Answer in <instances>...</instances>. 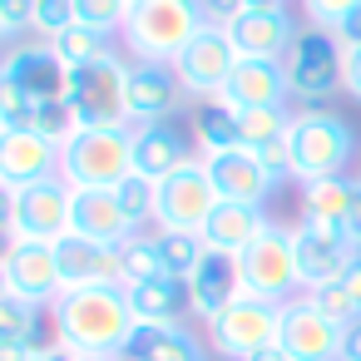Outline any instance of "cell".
Wrapping results in <instances>:
<instances>
[{
	"mask_svg": "<svg viewBox=\"0 0 361 361\" xmlns=\"http://www.w3.org/2000/svg\"><path fill=\"white\" fill-rule=\"evenodd\" d=\"M292 238H297V262H302V287H326V282H341L356 262V247L346 243L341 228H312V223H292Z\"/></svg>",
	"mask_w": 361,
	"mask_h": 361,
	"instance_id": "17",
	"label": "cell"
},
{
	"mask_svg": "<svg viewBox=\"0 0 361 361\" xmlns=\"http://www.w3.org/2000/svg\"><path fill=\"white\" fill-rule=\"evenodd\" d=\"M124 292H129V307H134L139 326H183V322L193 317V307H188V282H183V277L159 272V277L129 282Z\"/></svg>",
	"mask_w": 361,
	"mask_h": 361,
	"instance_id": "25",
	"label": "cell"
},
{
	"mask_svg": "<svg viewBox=\"0 0 361 361\" xmlns=\"http://www.w3.org/2000/svg\"><path fill=\"white\" fill-rule=\"evenodd\" d=\"M75 20L90 25V30H99V35H114V40H119L124 20H129V0H75Z\"/></svg>",
	"mask_w": 361,
	"mask_h": 361,
	"instance_id": "37",
	"label": "cell"
},
{
	"mask_svg": "<svg viewBox=\"0 0 361 361\" xmlns=\"http://www.w3.org/2000/svg\"><path fill=\"white\" fill-rule=\"evenodd\" d=\"M361 193V178L351 173H336V178H317V183H302V213L297 223H312V228H341L351 203Z\"/></svg>",
	"mask_w": 361,
	"mask_h": 361,
	"instance_id": "27",
	"label": "cell"
},
{
	"mask_svg": "<svg viewBox=\"0 0 361 361\" xmlns=\"http://www.w3.org/2000/svg\"><path fill=\"white\" fill-rule=\"evenodd\" d=\"M208 351L218 361H247L267 346H277V331H282V307L277 302H262V297H233L208 326Z\"/></svg>",
	"mask_w": 361,
	"mask_h": 361,
	"instance_id": "7",
	"label": "cell"
},
{
	"mask_svg": "<svg viewBox=\"0 0 361 361\" xmlns=\"http://www.w3.org/2000/svg\"><path fill=\"white\" fill-rule=\"evenodd\" d=\"M124 80H129V55L114 50L85 70H75L70 80V104L80 114V129H114L129 124L124 119Z\"/></svg>",
	"mask_w": 361,
	"mask_h": 361,
	"instance_id": "8",
	"label": "cell"
},
{
	"mask_svg": "<svg viewBox=\"0 0 361 361\" xmlns=\"http://www.w3.org/2000/svg\"><path fill=\"white\" fill-rule=\"evenodd\" d=\"M154 243H159V267L169 277H193V267L208 257V243L203 233H173V228H154Z\"/></svg>",
	"mask_w": 361,
	"mask_h": 361,
	"instance_id": "31",
	"label": "cell"
},
{
	"mask_svg": "<svg viewBox=\"0 0 361 361\" xmlns=\"http://www.w3.org/2000/svg\"><path fill=\"white\" fill-rule=\"evenodd\" d=\"M282 75H287V94L297 109H326L341 94V75H346V50L331 30L302 25L292 50L282 55Z\"/></svg>",
	"mask_w": 361,
	"mask_h": 361,
	"instance_id": "4",
	"label": "cell"
},
{
	"mask_svg": "<svg viewBox=\"0 0 361 361\" xmlns=\"http://www.w3.org/2000/svg\"><path fill=\"white\" fill-rule=\"evenodd\" d=\"M198 6H203V16H208V25H233L243 11H247V0H198Z\"/></svg>",
	"mask_w": 361,
	"mask_h": 361,
	"instance_id": "44",
	"label": "cell"
},
{
	"mask_svg": "<svg viewBox=\"0 0 361 361\" xmlns=\"http://www.w3.org/2000/svg\"><path fill=\"white\" fill-rule=\"evenodd\" d=\"M55 341V326H50V312L30 307L25 297L16 292H0V346H25V351H40Z\"/></svg>",
	"mask_w": 361,
	"mask_h": 361,
	"instance_id": "29",
	"label": "cell"
},
{
	"mask_svg": "<svg viewBox=\"0 0 361 361\" xmlns=\"http://www.w3.org/2000/svg\"><path fill=\"white\" fill-rule=\"evenodd\" d=\"M55 50H60V60L70 65V70H85V65H94V60H104V55H114L119 45H114V35H99V30H90V25H70L60 40H50Z\"/></svg>",
	"mask_w": 361,
	"mask_h": 361,
	"instance_id": "34",
	"label": "cell"
},
{
	"mask_svg": "<svg viewBox=\"0 0 361 361\" xmlns=\"http://www.w3.org/2000/svg\"><path fill=\"white\" fill-rule=\"evenodd\" d=\"M134 173V129H80L60 149V178L70 188H119Z\"/></svg>",
	"mask_w": 361,
	"mask_h": 361,
	"instance_id": "5",
	"label": "cell"
},
{
	"mask_svg": "<svg viewBox=\"0 0 361 361\" xmlns=\"http://www.w3.org/2000/svg\"><path fill=\"white\" fill-rule=\"evenodd\" d=\"M80 361H129V356H80Z\"/></svg>",
	"mask_w": 361,
	"mask_h": 361,
	"instance_id": "56",
	"label": "cell"
},
{
	"mask_svg": "<svg viewBox=\"0 0 361 361\" xmlns=\"http://www.w3.org/2000/svg\"><path fill=\"white\" fill-rule=\"evenodd\" d=\"M129 6H134V0H129Z\"/></svg>",
	"mask_w": 361,
	"mask_h": 361,
	"instance_id": "59",
	"label": "cell"
},
{
	"mask_svg": "<svg viewBox=\"0 0 361 361\" xmlns=\"http://www.w3.org/2000/svg\"><path fill=\"white\" fill-rule=\"evenodd\" d=\"M30 114H35V99L0 70V129H30Z\"/></svg>",
	"mask_w": 361,
	"mask_h": 361,
	"instance_id": "39",
	"label": "cell"
},
{
	"mask_svg": "<svg viewBox=\"0 0 361 361\" xmlns=\"http://www.w3.org/2000/svg\"><path fill=\"white\" fill-rule=\"evenodd\" d=\"M233 124H238V144L257 154V149L287 139V129H292V109H238Z\"/></svg>",
	"mask_w": 361,
	"mask_h": 361,
	"instance_id": "32",
	"label": "cell"
},
{
	"mask_svg": "<svg viewBox=\"0 0 361 361\" xmlns=\"http://www.w3.org/2000/svg\"><path fill=\"white\" fill-rule=\"evenodd\" d=\"M356 178H361V173H356Z\"/></svg>",
	"mask_w": 361,
	"mask_h": 361,
	"instance_id": "60",
	"label": "cell"
},
{
	"mask_svg": "<svg viewBox=\"0 0 361 361\" xmlns=\"http://www.w3.org/2000/svg\"><path fill=\"white\" fill-rule=\"evenodd\" d=\"M233 65H238L233 35H228L223 25H203V30L183 45V55L173 60V75H178L183 94H188L193 104H213V99L223 94Z\"/></svg>",
	"mask_w": 361,
	"mask_h": 361,
	"instance_id": "9",
	"label": "cell"
},
{
	"mask_svg": "<svg viewBox=\"0 0 361 361\" xmlns=\"http://www.w3.org/2000/svg\"><path fill=\"white\" fill-rule=\"evenodd\" d=\"M297 11H302V25L336 30L351 11H361V0H297Z\"/></svg>",
	"mask_w": 361,
	"mask_h": 361,
	"instance_id": "41",
	"label": "cell"
},
{
	"mask_svg": "<svg viewBox=\"0 0 361 361\" xmlns=\"http://www.w3.org/2000/svg\"><path fill=\"white\" fill-rule=\"evenodd\" d=\"M257 159H262V169H267V178L282 188V183H292V144L287 139H277V144H267V149H257Z\"/></svg>",
	"mask_w": 361,
	"mask_h": 361,
	"instance_id": "43",
	"label": "cell"
},
{
	"mask_svg": "<svg viewBox=\"0 0 361 361\" xmlns=\"http://www.w3.org/2000/svg\"><path fill=\"white\" fill-rule=\"evenodd\" d=\"M223 109H287L292 94H287V75H282V60H238L223 94H218Z\"/></svg>",
	"mask_w": 361,
	"mask_h": 361,
	"instance_id": "18",
	"label": "cell"
},
{
	"mask_svg": "<svg viewBox=\"0 0 361 361\" xmlns=\"http://www.w3.org/2000/svg\"><path fill=\"white\" fill-rule=\"evenodd\" d=\"M11 208H16V193L0 183V233H11Z\"/></svg>",
	"mask_w": 361,
	"mask_h": 361,
	"instance_id": "50",
	"label": "cell"
},
{
	"mask_svg": "<svg viewBox=\"0 0 361 361\" xmlns=\"http://www.w3.org/2000/svg\"><path fill=\"white\" fill-rule=\"evenodd\" d=\"M6 292L25 297L30 307L50 312L65 292V277H60V257H55V243H16L11 262H6Z\"/></svg>",
	"mask_w": 361,
	"mask_h": 361,
	"instance_id": "16",
	"label": "cell"
},
{
	"mask_svg": "<svg viewBox=\"0 0 361 361\" xmlns=\"http://www.w3.org/2000/svg\"><path fill=\"white\" fill-rule=\"evenodd\" d=\"M218 188H213V173L203 159L183 164L178 173H169L159 183V213H154V228H173V233H203V223L213 218L218 208Z\"/></svg>",
	"mask_w": 361,
	"mask_h": 361,
	"instance_id": "11",
	"label": "cell"
},
{
	"mask_svg": "<svg viewBox=\"0 0 361 361\" xmlns=\"http://www.w3.org/2000/svg\"><path fill=\"white\" fill-rule=\"evenodd\" d=\"M0 25H6L11 40L35 35V0H0Z\"/></svg>",
	"mask_w": 361,
	"mask_h": 361,
	"instance_id": "42",
	"label": "cell"
},
{
	"mask_svg": "<svg viewBox=\"0 0 361 361\" xmlns=\"http://www.w3.org/2000/svg\"><path fill=\"white\" fill-rule=\"evenodd\" d=\"M247 361H287V356H282V346H267V351H257V356H247Z\"/></svg>",
	"mask_w": 361,
	"mask_h": 361,
	"instance_id": "55",
	"label": "cell"
},
{
	"mask_svg": "<svg viewBox=\"0 0 361 361\" xmlns=\"http://www.w3.org/2000/svg\"><path fill=\"white\" fill-rule=\"evenodd\" d=\"M11 238L16 243H60V238H70V183L50 178V183L20 188L16 208H11Z\"/></svg>",
	"mask_w": 361,
	"mask_h": 361,
	"instance_id": "14",
	"label": "cell"
},
{
	"mask_svg": "<svg viewBox=\"0 0 361 361\" xmlns=\"http://www.w3.org/2000/svg\"><path fill=\"white\" fill-rule=\"evenodd\" d=\"M203 164H208L213 188H218L223 203H252V208H267L272 193H277V183L267 178V169H262V159H257L252 149H228V154L203 159Z\"/></svg>",
	"mask_w": 361,
	"mask_h": 361,
	"instance_id": "21",
	"label": "cell"
},
{
	"mask_svg": "<svg viewBox=\"0 0 361 361\" xmlns=\"http://www.w3.org/2000/svg\"><path fill=\"white\" fill-rule=\"evenodd\" d=\"M297 30H302V20H297L287 6H282V11H243V16L228 25L238 60H282V55L292 50Z\"/></svg>",
	"mask_w": 361,
	"mask_h": 361,
	"instance_id": "20",
	"label": "cell"
},
{
	"mask_svg": "<svg viewBox=\"0 0 361 361\" xmlns=\"http://www.w3.org/2000/svg\"><path fill=\"white\" fill-rule=\"evenodd\" d=\"M341 282L351 287V297H356V307H361V252H356V262H351V272H346Z\"/></svg>",
	"mask_w": 361,
	"mask_h": 361,
	"instance_id": "51",
	"label": "cell"
},
{
	"mask_svg": "<svg viewBox=\"0 0 361 361\" xmlns=\"http://www.w3.org/2000/svg\"><path fill=\"white\" fill-rule=\"evenodd\" d=\"M30 129H35V134H45L50 144H60V149H65V144L80 134V114H75V104H70V99H50V104H35Z\"/></svg>",
	"mask_w": 361,
	"mask_h": 361,
	"instance_id": "35",
	"label": "cell"
},
{
	"mask_svg": "<svg viewBox=\"0 0 361 361\" xmlns=\"http://www.w3.org/2000/svg\"><path fill=\"white\" fill-rule=\"evenodd\" d=\"M307 297H312V307H317V312H326V317H331V322H341V326H351V322L361 317V307H356V297H351V287H346V282L312 287Z\"/></svg>",
	"mask_w": 361,
	"mask_h": 361,
	"instance_id": "38",
	"label": "cell"
},
{
	"mask_svg": "<svg viewBox=\"0 0 361 361\" xmlns=\"http://www.w3.org/2000/svg\"><path fill=\"white\" fill-rule=\"evenodd\" d=\"M233 297H243V277H238V257H228V252H213L208 247V257L193 267V277H188V307H193V322H213Z\"/></svg>",
	"mask_w": 361,
	"mask_h": 361,
	"instance_id": "24",
	"label": "cell"
},
{
	"mask_svg": "<svg viewBox=\"0 0 361 361\" xmlns=\"http://www.w3.org/2000/svg\"><path fill=\"white\" fill-rule=\"evenodd\" d=\"M0 70H6L35 104H50V99H70V80L75 70L60 60V50L40 35H25V40H11L6 55H0Z\"/></svg>",
	"mask_w": 361,
	"mask_h": 361,
	"instance_id": "13",
	"label": "cell"
},
{
	"mask_svg": "<svg viewBox=\"0 0 361 361\" xmlns=\"http://www.w3.org/2000/svg\"><path fill=\"white\" fill-rule=\"evenodd\" d=\"M287 0H247V11H282Z\"/></svg>",
	"mask_w": 361,
	"mask_h": 361,
	"instance_id": "54",
	"label": "cell"
},
{
	"mask_svg": "<svg viewBox=\"0 0 361 361\" xmlns=\"http://www.w3.org/2000/svg\"><path fill=\"white\" fill-rule=\"evenodd\" d=\"M6 45H11V35H6V25H0V55H6Z\"/></svg>",
	"mask_w": 361,
	"mask_h": 361,
	"instance_id": "57",
	"label": "cell"
},
{
	"mask_svg": "<svg viewBox=\"0 0 361 361\" xmlns=\"http://www.w3.org/2000/svg\"><path fill=\"white\" fill-rule=\"evenodd\" d=\"M346 361H361V317L346 326Z\"/></svg>",
	"mask_w": 361,
	"mask_h": 361,
	"instance_id": "49",
	"label": "cell"
},
{
	"mask_svg": "<svg viewBox=\"0 0 361 361\" xmlns=\"http://www.w3.org/2000/svg\"><path fill=\"white\" fill-rule=\"evenodd\" d=\"M331 35L341 40V50H346V55H351V50H361V11H351V16L331 30Z\"/></svg>",
	"mask_w": 361,
	"mask_h": 361,
	"instance_id": "45",
	"label": "cell"
},
{
	"mask_svg": "<svg viewBox=\"0 0 361 361\" xmlns=\"http://www.w3.org/2000/svg\"><path fill=\"white\" fill-rule=\"evenodd\" d=\"M341 233H346V243H351V247L361 252V193H356V203H351V213H346Z\"/></svg>",
	"mask_w": 361,
	"mask_h": 361,
	"instance_id": "47",
	"label": "cell"
},
{
	"mask_svg": "<svg viewBox=\"0 0 361 361\" xmlns=\"http://www.w3.org/2000/svg\"><path fill=\"white\" fill-rule=\"evenodd\" d=\"M193 159H198V149L178 124H139L134 129V173L164 183L169 173H178Z\"/></svg>",
	"mask_w": 361,
	"mask_h": 361,
	"instance_id": "22",
	"label": "cell"
},
{
	"mask_svg": "<svg viewBox=\"0 0 361 361\" xmlns=\"http://www.w3.org/2000/svg\"><path fill=\"white\" fill-rule=\"evenodd\" d=\"M277 346L287 361H346V326L312 307V297L282 302V331Z\"/></svg>",
	"mask_w": 361,
	"mask_h": 361,
	"instance_id": "12",
	"label": "cell"
},
{
	"mask_svg": "<svg viewBox=\"0 0 361 361\" xmlns=\"http://www.w3.org/2000/svg\"><path fill=\"white\" fill-rule=\"evenodd\" d=\"M272 218H267V208H252V203H218L213 208V218L203 223V243L213 247V252H228V257H243L257 238H262V228H267Z\"/></svg>",
	"mask_w": 361,
	"mask_h": 361,
	"instance_id": "26",
	"label": "cell"
},
{
	"mask_svg": "<svg viewBox=\"0 0 361 361\" xmlns=\"http://www.w3.org/2000/svg\"><path fill=\"white\" fill-rule=\"evenodd\" d=\"M55 257H60L65 292H75V287H124V262H119V247H109V243L70 233V238L55 243Z\"/></svg>",
	"mask_w": 361,
	"mask_h": 361,
	"instance_id": "19",
	"label": "cell"
},
{
	"mask_svg": "<svg viewBox=\"0 0 361 361\" xmlns=\"http://www.w3.org/2000/svg\"><path fill=\"white\" fill-rule=\"evenodd\" d=\"M119 262H124V287L164 272V267H159V243H154V233H134L129 243H119Z\"/></svg>",
	"mask_w": 361,
	"mask_h": 361,
	"instance_id": "36",
	"label": "cell"
},
{
	"mask_svg": "<svg viewBox=\"0 0 361 361\" xmlns=\"http://www.w3.org/2000/svg\"><path fill=\"white\" fill-rule=\"evenodd\" d=\"M60 178V144L35 129H0V183L11 193Z\"/></svg>",
	"mask_w": 361,
	"mask_h": 361,
	"instance_id": "15",
	"label": "cell"
},
{
	"mask_svg": "<svg viewBox=\"0 0 361 361\" xmlns=\"http://www.w3.org/2000/svg\"><path fill=\"white\" fill-rule=\"evenodd\" d=\"M75 20V0H35V35L40 40H60Z\"/></svg>",
	"mask_w": 361,
	"mask_h": 361,
	"instance_id": "40",
	"label": "cell"
},
{
	"mask_svg": "<svg viewBox=\"0 0 361 361\" xmlns=\"http://www.w3.org/2000/svg\"><path fill=\"white\" fill-rule=\"evenodd\" d=\"M70 233L109 243V247H119V243L134 238V228H129L114 188H70Z\"/></svg>",
	"mask_w": 361,
	"mask_h": 361,
	"instance_id": "23",
	"label": "cell"
},
{
	"mask_svg": "<svg viewBox=\"0 0 361 361\" xmlns=\"http://www.w3.org/2000/svg\"><path fill=\"white\" fill-rule=\"evenodd\" d=\"M25 356H30L25 346H0V361H25Z\"/></svg>",
	"mask_w": 361,
	"mask_h": 361,
	"instance_id": "53",
	"label": "cell"
},
{
	"mask_svg": "<svg viewBox=\"0 0 361 361\" xmlns=\"http://www.w3.org/2000/svg\"><path fill=\"white\" fill-rule=\"evenodd\" d=\"M292 178L297 183H317V178H336L351 173L356 159V129L331 114V109H292Z\"/></svg>",
	"mask_w": 361,
	"mask_h": 361,
	"instance_id": "3",
	"label": "cell"
},
{
	"mask_svg": "<svg viewBox=\"0 0 361 361\" xmlns=\"http://www.w3.org/2000/svg\"><path fill=\"white\" fill-rule=\"evenodd\" d=\"M0 292H6V277H0Z\"/></svg>",
	"mask_w": 361,
	"mask_h": 361,
	"instance_id": "58",
	"label": "cell"
},
{
	"mask_svg": "<svg viewBox=\"0 0 361 361\" xmlns=\"http://www.w3.org/2000/svg\"><path fill=\"white\" fill-rule=\"evenodd\" d=\"M55 341L80 361V356H124L139 336V317L129 307L124 287H75L60 292L50 307Z\"/></svg>",
	"mask_w": 361,
	"mask_h": 361,
	"instance_id": "1",
	"label": "cell"
},
{
	"mask_svg": "<svg viewBox=\"0 0 361 361\" xmlns=\"http://www.w3.org/2000/svg\"><path fill=\"white\" fill-rule=\"evenodd\" d=\"M11 252H16V238H11V233H0V277H6V262H11Z\"/></svg>",
	"mask_w": 361,
	"mask_h": 361,
	"instance_id": "52",
	"label": "cell"
},
{
	"mask_svg": "<svg viewBox=\"0 0 361 361\" xmlns=\"http://www.w3.org/2000/svg\"><path fill=\"white\" fill-rule=\"evenodd\" d=\"M188 124H193V149H198V159H218V154H228V149H243V144H238L233 109H223L218 99H213V104H193V109H188Z\"/></svg>",
	"mask_w": 361,
	"mask_h": 361,
	"instance_id": "30",
	"label": "cell"
},
{
	"mask_svg": "<svg viewBox=\"0 0 361 361\" xmlns=\"http://www.w3.org/2000/svg\"><path fill=\"white\" fill-rule=\"evenodd\" d=\"M25 361H75V356H70V351H65L60 341H50V346H40V351H30Z\"/></svg>",
	"mask_w": 361,
	"mask_h": 361,
	"instance_id": "48",
	"label": "cell"
},
{
	"mask_svg": "<svg viewBox=\"0 0 361 361\" xmlns=\"http://www.w3.org/2000/svg\"><path fill=\"white\" fill-rule=\"evenodd\" d=\"M203 25L208 16L198 0H134L119 30V50L144 65H173Z\"/></svg>",
	"mask_w": 361,
	"mask_h": 361,
	"instance_id": "2",
	"label": "cell"
},
{
	"mask_svg": "<svg viewBox=\"0 0 361 361\" xmlns=\"http://www.w3.org/2000/svg\"><path fill=\"white\" fill-rule=\"evenodd\" d=\"M238 277H243V292L247 297H262V302H292L302 297V262H297V238L292 228H282L277 218L262 228V238L238 257Z\"/></svg>",
	"mask_w": 361,
	"mask_h": 361,
	"instance_id": "6",
	"label": "cell"
},
{
	"mask_svg": "<svg viewBox=\"0 0 361 361\" xmlns=\"http://www.w3.org/2000/svg\"><path fill=\"white\" fill-rule=\"evenodd\" d=\"M124 356L129 361H208L213 351L183 322V326H139V336H134V346Z\"/></svg>",
	"mask_w": 361,
	"mask_h": 361,
	"instance_id": "28",
	"label": "cell"
},
{
	"mask_svg": "<svg viewBox=\"0 0 361 361\" xmlns=\"http://www.w3.org/2000/svg\"><path fill=\"white\" fill-rule=\"evenodd\" d=\"M188 109H193V99L183 94L173 65L129 60V80H124V119H129V129H139V124H173Z\"/></svg>",
	"mask_w": 361,
	"mask_h": 361,
	"instance_id": "10",
	"label": "cell"
},
{
	"mask_svg": "<svg viewBox=\"0 0 361 361\" xmlns=\"http://www.w3.org/2000/svg\"><path fill=\"white\" fill-rule=\"evenodd\" d=\"M341 94L361 104V50H351V55H346V75H341Z\"/></svg>",
	"mask_w": 361,
	"mask_h": 361,
	"instance_id": "46",
	"label": "cell"
},
{
	"mask_svg": "<svg viewBox=\"0 0 361 361\" xmlns=\"http://www.w3.org/2000/svg\"><path fill=\"white\" fill-rule=\"evenodd\" d=\"M114 198H119V208H124V218H129L134 233H154V213H159V183H154V178L129 173V178L114 188Z\"/></svg>",
	"mask_w": 361,
	"mask_h": 361,
	"instance_id": "33",
	"label": "cell"
}]
</instances>
